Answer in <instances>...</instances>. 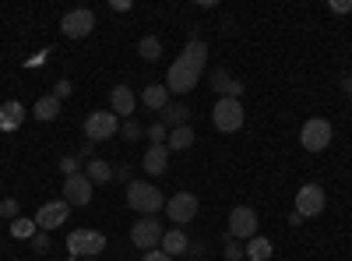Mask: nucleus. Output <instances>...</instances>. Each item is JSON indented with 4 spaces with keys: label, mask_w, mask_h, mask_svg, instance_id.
<instances>
[{
    "label": "nucleus",
    "mask_w": 352,
    "mask_h": 261,
    "mask_svg": "<svg viewBox=\"0 0 352 261\" xmlns=\"http://www.w3.org/2000/svg\"><path fill=\"white\" fill-rule=\"evenodd\" d=\"M272 251H275V247H272L268 237H250V244H247L243 254H247L250 261H272Z\"/></svg>",
    "instance_id": "4be33fe9"
},
{
    "label": "nucleus",
    "mask_w": 352,
    "mask_h": 261,
    "mask_svg": "<svg viewBox=\"0 0 352 261\" xmlns=\"http://www.w3.org/2000/svg\"><path fill=\"white\" fill-rule=\"evenodd\" d=\"M85 177L92 180V184H109L113 180V166L106 159H88L85 163Z\"/></svg>",
    "instance_id": "aec40b11"
},
{
    "label": "nucleus",
    "mask_w": 352,
    "mask_h": 261,
    "mask_svg": "<svg viewBox=\"0 0 352 261\" xmlns=\"http://www.w3.org/2000/svg\"><path fill=\"white\" fill-rule=\"evenodd\" d=\"M85 261H96V258H85Z\"/></svg>",
    "instance_id": "a19ab883"
},
{
    "label": "nucleus",
    "mask_w": 352,
    "mask_h": 261,
    "mask_svg": "<svg viewBox=\"0 0 352 261\" xmlns=\"http://www.w3.org/2000/svg\"><path fill=\"white\" fill-rule=\"evenodd\" d=\"M169 166V149L166 145H148V152H144V169L152 173V177H159V173H166Z\"/></svg>",
    "instance_id": "a211bd4d"
},
{
    "label": "nucleus",
    "mask_w": 352,
    "mask_h": 261,
    "mask_svg": "<svg viewBox=\"0 0 352 261\" xmlns=\"http://www.w3.org/2000/svg\"><path fill=\"white\" fill-rule=\"evenodd\" d=\"M187 254H190V258H201V254H204V244H201V240H190V244H187Z\"/></svg>",
    "instance_id": "c9c22d12"
},
{
    "label": "nucleus",
    "mask_w": 352,
    "mask_h": 261,
    "mask_svg": "<svg viewBox=\"0 0 352 261\" xmlns=\"http://www.w3.org/2000/svg\"><path fill=\"white\" fill-rule=\"evenodd\" d=\"M25 124V106L18 99H8L0 106V131H18Z\"/></svg>",
    "instance_id": "dca6fc26"
},
{
    "label": "nucleus",
    "mask_w": 352,
    "mask_h": 261,
    "mask_svg": "<svg viewBox=\"0 0 352 261\" xmlns=\"http://www.w3.org/2000/svg\"><path fill=\"white\" fill-rule=\"evenodd\" d=\"M148 138H152V145H166V127L162 124H152L148 127Z\"/></svg>",
    "instance_id": "473e14b6"
},
{
    "label": "nucleus",
    "mask_w": 352,
    "mask_h": 261,
    "mask_svg": "<svg viewBox=\"0 0 352 261\" xmlns=\"http://www.w3.org/2000/svg\"><path fill=\"white\" fill-rule=\"evenodd\" d=\"M56 113H60V99L56 96H43V99H36V121H56Z\"/></svg>",
    "instance_id": "b1692460"
},
{
    "label": "nucleus",
    "mask_w": 352,
    "mask_h": 261,
    "mask_svg": "<svg viewBox=\"0 0 352 261\" xmlns=\"http://www.w3.org/2000/svg\"><path fill=\"white\" fill-rule=\"evenodd\" d=\"M190 145H194V131L190 127H176V131L166 134V149L169 152H184V149H190Z\"/></svg>",
    "instance_id": "412c9836"
},
{
    "label": "nucleus",
    "mask_w": 352,
    "mask_h": 261,
    "mask_svg": "<svg viewBox=\"0 0 352 261\" xmlns=\"http://www.w3.org/2000/svg\"><path fill=\"white\" fill-rule=\"evenodd\" d=\"M11 233H14V237H21V240H25V237L32 240V237H36V222H32V219H21V216H18V219L11 222Z\"/></svg>",
    "instance_id": "bb28decb"
},
{
    "label": "nucleus",
    "mask_w": 352,
    "mask_h": 261,
    "mask_svg": "<svg viewBox=\"0 0 352 261\" xmlns=\"http://www.w3.org/2000/svg\"><path fill=\"white\" fill-rule=\"evenodd\" d=\"M240 258H247V254H243V247L226 233V261H240Z\"/></svg>",
    "instance_id": "cd10ccee"
},
{
    "label": "nucleus",
    "mask_w": 352,
    "mask_h": 261,
    "mask_svg": "<svg viewBox=\"0 0 352 261\" xmlns=\"http://www.w3.org/2000/svg\"><path fill=\"white\" fill-rule=\"evenodd\" d=\"M324 205H328V198H324V187H320V184H303V187H300V194H296V212H300L303 219L320 216V212H324Z\"/></svg>",
    "instance_id": "1a4fd4ad"
},
{
    "label": "nucleus",
    "mask_w": 352,
    "mask_h": 261,
    "mask_svg": "<svg viewBox=\"0 0 352 261\" xmlns=\"http://www.w3.org/2000/svg\"><path fill=\"white\" fill-rule=\"evenodd\" d=\"M116 131H120V121H116V113L113 109H96V113H88L85 117V134L88 141H109Z\"/></svg>",
    "instance_id": "39448f33"
},
{
    "label": "nucleus",
    "mask_w": 352,
    "mask_h": 261,
    "mask_svg": "<svg viewBox=\"0 0 352 261\" xmlns=\"http://www.w3.org/2000/svg\"><path fill=\"white\" fill-rule=\"evenodd\" d=\"M67 216H71V205L64 198L60 201H46V205H39V212H36V226L43 229V233H53L56 226L67 222Z\"/></svg>",
    "instance_id": "f8f14e48"
},
{
    "label": "nucleus",
    "mask_w": 352,
    "mask_h": 261,
    "mask_svg": "<svg viewBox=\"0 0 352 261\" xmlns=\"http://www.w3.org/2000/svg\"><path fill=\"white\" fill-rule=\"evenodd\" d=\"M187 244H190L187 233H184L180 226H173V229H166V233H162V244L159 247H162V254L173 258V254H187Z\"/></svg>",
    "instance_id": "f3484780"
},
{
    "label": "nucleus",
    "mask_w": 352,
    "mask_h": 261,
    "mask_svg": "<svg viewBox=\"0 0 352 261\" xmlns=\"http://www.w3.org/2000/svg\"><path fill=\"white\" fill-rule=\"evenodd\" d=\"M331 11H335V14H349V11H352V0H335Z\"/></svg>",
    "instance_id": "f704fd0d"
},
{
    "label": "nucleus",
    "mask_w": 352,
    "mask_h": 261,
    "mask_svg": "<svg viewBox=\"0 0 352 261\" xmlns=\"http://www.w3.org/2000/svg\"><path fill=\"white\" fill-rule=\"evenodd\" d=\"M345 92H352V78H345Z\"/></svg>",
    "instance_id": "ea45409f"
},
{
    "label": "nucleus",
    "mask_w": 352,
    "mask_h": 261,
    "mask_svg": "<svg viewBox=\"0 0 352 261\" xmlns=\"http://www.w3.org/2000/svg\"><path fill=\"white\" fill-rule=\"evenodd\" d=\"M141 134H144V131H141V124H138V121H134V117H131V121H127V124H124V138H127V141H138V138H141Z\"/></svg>",
    "instance_id": "c756f323"
},
{
    "label": "nucleus",
    "mask_w": 352,
    "mask_h": 261,
    "mask_svg": "<svg viewBox=\"0 0 352 261\" xmlns=\"http://www.w3.org/2000/svg\"><path fill=\"white\" fill-rule=\"evenodd\" d=\"M113 177H120L124 184H131V166H120V169H113Z\"/></svg>",
    "instance_id": "4c0bfd02"
},
{
    "label": "nucleus",
    "mask_w": 352,
    "mask_h": 261,
    "mask_svg": "<svg viewBox=\"0 0 352 261\" xmlns=\"http://www.w3.org/2000/svg\"><path fill=\"white\" fill-rule=\"evenodd\" d=\"M96 28V14L88 11V8H78V11H67L64 18H60V32L67 36V39H85L88 32Z\"/></svg>",
    "instance_id": "9d476101"
},
{
    "label": "nucleus",
    "mask_w": 352,
    "mask_h": 261,
    "mask_svg": "<svg viewBox=\"0 0 352 261\" xmlns=\"http://www.w3.org/2000/svg\"><path fill=\"white\" fill-rule=\"evenodd\" d=\"M102 251H106V237L99 233V229H74V233L67 237V254H74L78 261L96 258Z\"/></svg>",
    "instance_id": "7ed1b4c3"
},
{
    "label": "nucleus",
    "mask_w": 352,
    "mask_h": 261,
    "mask_svg": "<svg viewBox=\"0 0 352 261\" xmlns=\"http://www.w3.org/2000/svg\"><path fill=\"white\" fill-rule=\"evenodd\" d=\"M32 247H36L39 254H46V251H50V233H36V237H32Z\"/></svg>",
    "instance_id": "72a5a7b5"
},
{
    "label": "nucleus",
    "mask_w": 352,
    "mask_h": 261,
    "mask_svg": "<svg viewBox=\"0 0 352 261\" xmlns=\"http://www.w3.org/2000/svg\"><path fill=\"white\" fill-rule=\"evenodd\" d=\"M138 53H141L148 64H155L159 56H162V43H159L155 36H144V39H141V46H138Z\"/></svg>",
    "instance_id": "393cba45"
},
{
    "label": "nucleus",
    "mask_w": 352,
    "mask_h": 261,
    "mask_svg": "<svg viewBox=\"0 0 352 261\" xmlns=\"http://www.w3.org/2000/svg\"><path fill=\"white\" fill-rule=\"evenodd\" d=\"M197 81H201V64L187 61V56H176V64L166 74V89L176 92V96H187Z\"/></svg>",
    "instance_id": "f03ea898"
},
{
    "label": "nucleus",
    "mask_w": 352,
    "mask_h": 261,
    "mask_svg": "<svg viewBox=\"0 0 352 261\" xmlns=\"http://www.w3.org/2000/svg\"><path fill=\"white\" fill-rule=\"evenodd\" d=\"M0 216H4V219H18V201L14 198H4V201H0Z\"/></svg>",
    "instance_id": "c85d7f7f"
},
{
    "label": "nucleus",
    "mask_w": 352,
    "mask_h": 261,
    "mask_svg": "<svg viewBox=\"0 0 352 261\" xmlns=\"http://www.w3.org/2000/svg\"><path fill=\"white\" fill-rule=\"evenodd\" d=\"M187 117H190V106H184V103H166V106L159 109V124H162L166 131L187 127Z\"/></svg>",
    "instance_id": "2eb2a0df"
},
{
    "label": "nucleus",
    "mask_w": 352,
    "mask_h": 261,
    "mask_svg": "<svg viewBox=\"0 0 352 261\" xmlns=\"http://www.w3.org/2000/svg\"><path fill=\"white\" fill-rule=\"evenodd\" d=\"M60 169L67 173V177H74V173H81V169H78V156H64V159H60Z\"/></svg>",
    "instance_id": "7c9ffc66"
},
{
    "label": "nucleus",
    "mask_w": 352,
    "mask_h": 261,
    "mask_svg": "<svg viewBox=\"0 0 352 261\" xmlns=\"http://www.w3.org/2000/svg\"><path fill=\"white\" fill-rule=\"evenodd\" d=\"M64 201H67L71 209H74V205L85 209L88 201H92V180H88L85 173H74V177H67V180H64Z\"/></svg>",
    "instance_id": "ddd939ff"
},
{
    "label": "nucleus",
    "mask_w": 352,
    "mask_h": 261,
    "mask_svg": "<svg viewBox=\"0 0 352 261\" xmlns=\"http://www.w3.org/2000/svg\"><path fill=\"white\" fill-rule=\"evenodd\" d=\"M88 156H92V141H85V145H81V152H78V159H88Z\"/></svg>",
    "instance_id": "58836bf2"
},
{
    "label": "nucleus",
    "mask_w": 352,
    "mask_h": 261,
    "mask_svg": "<svg viewBox=\"0 0 352 261\" xmlns=\"http://www.w3.org/2000/svg\"><path fill=\"white\" fill-rule=\"evenodd\" d=\"M141 103L148 109H162L169 103V89H166V85H148V89L141 92Z\"/></svg>",
    "instance_id": "5701e85b"
},
{
    "label": "nucleus",
    "mask_w": 352,
    "mask_h": 261,
    "mask_svg": "<svg viewBox=\"0 0 352 261\" xmlns=\"http://www.w3.org/2000/svg\"><path fill=\"white\" fill-rule=\"evenodd\" d=\"M109 106H113V113H120V117H134V106H138V96H134V89L131 85H116V89L109 92Z\"/></svg>",
    "instance_id": "4468645a"
},
{
    "label": "nucleus",
    "mask_w": 352,
    "mask_h": 261,
    "mask_svg": "<svg viewBox=\"0 0 352 261\" xmlns=\"http://www.w3.org/2000/svg\"><path fill=\"white\" fill-rule=\"evenodd\" d=\"M212 121L222 134H232V131H240L243 121H247V109L240 106V99H219L215 109H212Z\"/></svg>",
    "instance_id": "20e7f679"
},
{
    "label": "nucleus",
    "mask_w": 352,
    "mask_h": 261,
    "mask_svg": "<svg viewBox=\"0 0 352 261\" xmlns=\"http://www.w3.org/2000/svg\"><path fill=\"white\" fill-rule=\"evenodd\" d=\"M212 89L222 96V99H240V92H243V85L236 81V78H229L226 71H215L212 74Z\"/></svg>",
    "instance_id": "6ab92c4d"
},
{
    "label": "nucleus",
    "mask_w": 352,
    "mask_h": 261,
    "mask_svg": "<svg viewBox=\"0 0 352 261\" xmlns=\"http://www.w3.org/2000/svg\"><path fill=\"white\" fill-rule=\"evenodd\" d=\"M180 56H187V61H194V64H201L204 67V56H208V46H204L201 39H190L187 46H184V53Z\"/></svg>",
    "instance_id": "a878e982"
},
{
    "label": "nucleus",
    "mask_w": 352,
    "mask_h": 261,
    "mask_svg": "<svg viewBox=\"0 0 352 261\" xmlns=\"http://www.w3.org/2000/svg\"><path fill=\"white\" fill-rule=\"evenodd\" d=\"M127 205L141 216H155L159 209H166V194L148 180H131L127 184Z\"/></svg>",
    "instance_id": "f257e3e1"
},
{
    "label": "nucleus",
    "mask_w": 352,
    "mask_h": 261,
    "mask_svg": "<svg viewBox=\"0 0 352 261\" xmlns=\"http://www.w3.org/2000/svg\"><path fill=\"white\" fill-rule=\"evenodd\" d=\"M53 96H56V99H67V96H71V81H67V78H60V81L53 85Z\"/></svg>",
    "instance_id": "2f4dec72"
},
{
    "label": "nucleus",
    "mask_w": 352,
    "mask_h": 261,
    "mask_svg": "<svg viewBox=\"0 0 352 261\" xmlns=\"http://www.w3.org/2000/svg\"><path fill=\"white\" fill-rule=\"evenodd\" d=\"M166 216L176 222V226H184L197 216V194L190 191H176L173 198H166Z\"/></svg>",
    "instance_id": "6e6552de"
},
{
    "label": "nucleus",
    "mask_w": 352,
    "mask_h": 261,
    "mask_svg": "<svg viewBox=\"0 0 352 261\" xmlns=\"http://www.w3.org/2000/svg\"><path fill=\"white\" fill-rule=\"evenodd\" d=\"M229 237H232V240H250V237H257V216H254V209L236 205V209L229 212Z\"/></svg>",
    "instance_id": "9b49d317"
},
{
    "label": "nucleus",
    "mask_w": 352,
    "mask_h": 261,
    "mask_svg": "<svg viewBox=\"0 0 352 261\" xmlns=\"http://www.w3.org/2000/svg\"><path fill=\"white\" fill-rule=\"evenodd\" d=\"M300 141H303V149H307V152H324L328 145H331V124H328V121H320V117L307 121L303 131H300Z\"/></svg>",
    "instance_id": "0eeeda50"
},
{
    "label": "nucleus",
    "mask_w": 352,
    "mask_h": 261,
    "mask_svg": "<svg viewBox=\"0 0 352 261\" xmlns=\"http://www.w3.org/2000/svg\"><path fill=\"white\" fill-rule=\"evenodd\" d=\"M162 233H166V229L159 226V219L155 216H144L141 222L131 226V244L141 247V251H155L162 244Z\"/></svg>",
    "instance_id": "423d86ee"
},
{
    "label": "nucleus",
    "mask_w": 352,
    "mask_h": 261,
    "mask_svg": "<svg viewBox=\"0 0 352 261\" xmlns=\"http://www.w3.org/2000/svg\"><path fill=\"white\" fill-rule=\"evenodd\" d=\"M141 261H173V258H169V254H162V251H148Z\"/></svg>",
    "instance_id": "e433bc0d"
}]
</instances>
